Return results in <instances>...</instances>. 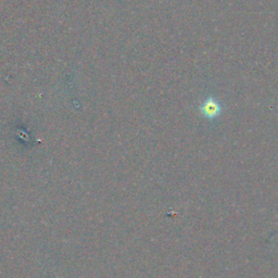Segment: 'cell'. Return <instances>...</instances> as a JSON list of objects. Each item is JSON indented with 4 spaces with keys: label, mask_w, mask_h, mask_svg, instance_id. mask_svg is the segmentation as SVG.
I'll return each instance as SVG.
<instances>
[{
    "label": "cell",
    "mask_w": 278,
    "mask_h": 278,
    "mask_svg": "<svg viewBox=\"0 0 278 278\" xmlns=\"http://www.w3.org/2000/svg\"><path fill=\"white\" fill-rule=\"evenodd\" d=\"M200 110L208 118H214L221 113V106L214 98H209L203 103Z\"/></svg>",
    "instance_id": "1"
}]
</instances>
